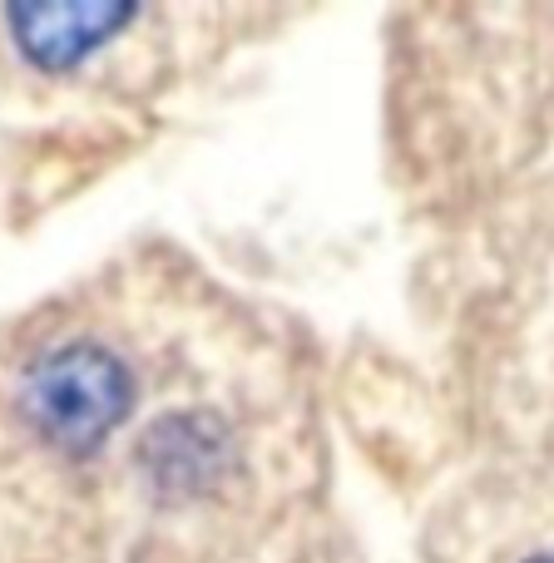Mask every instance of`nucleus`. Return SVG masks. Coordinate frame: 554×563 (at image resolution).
<instances>
[{
  "label": "nucleus",
  "instance_id": "1",
  "mask_svg": "<svg viewBox=\"0 0 554 563\" xmlns=\"http://www.w3.org/2000/svg\"><path fill=\"white\" fill-rule=\"evenodd\" d=\"M20 416L45 445L55 450H95L124 420L134 400L124 356L99 341H65L40 351L20 376Z\"/></svg>",
  "mask_w": 554,
  "mask_h": 563
},
{
  "label": "nucleus",
  "instance_id": "3",
  "mask_svg": "<svg viewBox=\"0 0 554 563\" xmlns=\"http://www.w3.org/2000/svg\"><path fill=\"white\" fill-rule=\"evenodd\" d=\"M530 563H554V554H545V559H530Z\"/></svg>",
  "mask_w": 554,
  "mask_h": 563
},
{
  "label": "nucleus",
  "instance_id": "2",
  "mask_svg": "<svg viewBox=\"0 0 554 563\" xmlns=\"http://www.w3.org/2000/svg\"><path fill=\"white\" fill-rule=\"evenodd\" d=\"M6 20L15 30V45L35 65L69 69L109 35H119L134 20V5H15L6 10Z\"/></svg>",
  "mask_w": 554,
  "mask_h": 563
}]
</instances>
